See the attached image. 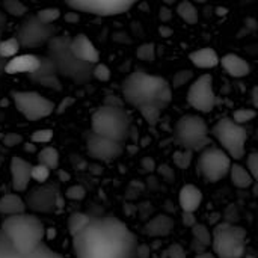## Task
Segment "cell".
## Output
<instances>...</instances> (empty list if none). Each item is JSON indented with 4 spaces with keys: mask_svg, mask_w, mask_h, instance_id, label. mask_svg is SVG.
<instances>
[{
    "mask_svg": "<svg viewBox=\"0 0 258 258\" xmlns=\"http://www.w3.org/2000/svg\"><path fill=\"white\" fill-rule=\"evenodd\" d=\"M76 258H139L135 233L116 218H92L73 236Z\"/></svg>",
    "mask_w": 258,
    "mask_h": 258,
    "instance_id": "1",
    "label": "cell"
},
{
    "mask_svg": "<svg viewBox=\"0 0 258 258\" xmlns=\"http://www.w3.org/2000/svg\"><path fill=\"white\" fill-rule=\"evenodd\" d=\"M122 97L136 109L145 104H160L166 107L172 100V86L160 76L136 70L122 82Z\"/></svg>",
    "mask_w": 258,
    "mask_h": 258,
    "instance_id": "2",
    "label": "cell"
},
{
    "mask_svg": "<svg viewBox=\"0 0 258 258\" xmlns=\"http://www.w3.org/2000/svg\"><path fill=\"white\" fill-rule=\"evenodd\" d=\"M47 56L56 65L59 76L73 80L76 85H86L92 79L94 65L79 59L73 53L68 36H53L48 42Z\"/></svg>",
    "mask_w": 258,
    "mask_h": 258,
    "instance_id": "3",
    "label": "cell"
},
{
    "mask_svg": "<svg viewBox=\"0 0 258 258\" xmlns=\"http://www.w3.org/2000/svg\"><path fill=\"white\" fill-rule=\"evenodd\" d=\"M0 230L11 240V243L24 254L35 251L42 243L45 233L42 222L35 215L27 213L8 216Z\"/></svg>",
    "mask_w": 258,
    "mask_h": 258,
    "instance_id": "4",
    "label": "cell"
},
{
    "mask_svg": "<svg viewBox=\"0 0 258 258\" xmlns=\"http://www.w3.org/2000/svg\"><path fill=\"white\" fill-rule=\"evenodd\" d=\"M132 128V118L122 106L104 104L98 107L91 116V132L122 142L128 138Z\"/></svg>",
    "mask_w": 258,
    "mask_h": 258,
    "instance_id": "5",
    "label": "cell"
},
{
    "mask_svg": "<svg viewBox=\"0 0 258 258\" xmlns=\"http://www.w3.org/2000/svg\"><path fill=\"white\" fill-rule=\"evenodd\" d=\"M212 248L216 258H245L246 231L228 222L219 224L212 233Z\"/></svg>",
    "mask_w": 258,
    "mask_h": 258,
    "instance_id": "6",
    "label": "cell"
},
{
    "mask_svg": "<svg viewBox=\"0 0 258 258\" xmlns=\"http://www.w3.org/2000/svg\"><path fill=\"white\" fill-rule=\"evenodd\" d=\"M213 138L221 148L234 160H240L246 154L248 132L243 125L237 124L233 118L219 119L212 128Z\"/></svg>",
    "mask_w": 258,
    "mask_h": 258,
    "instance_id": "7",
    "label": "cell"
},
{
    "mask_svg": "<svg viewBox=\"0 0 258 258\" xmlns=\"http://www.w3.org/2000/svg\"><path fill=\"white\" fill-rule=\"evenodd\" d=\"M175 139L181 148L201 153L210 145V130L201 116L184 115L175 124Z\"/></svg>",
    "mask_w": 258,
    "mask_h": 258,
    "instance_id": "8",
    "label": "cell"
},
{
    "mask_svg": "<svg viewBox=\"0 0 258 258\" xmlns=\"http://www.w3.org/2000/svg\"><path fill=\"white\" fill-rule=\"evenodd\" d=\"M233 159L221 148L209 145L200 153L198 169L204 180L209 183H218L230 174Z\"/></svg>",
    "mask_w": 258,
    "mask_h": 258,
    "instance_id": "9",
    "label": "cell"
},
{
    "mask_svg": "<svg viewBox=\"0 0 258 258\" xmlns=\"http://www.w3.org/2000/svg\"><path fill=\"white\" fill-rule=\"evenodd\" d=\"M12 101L17 110L29 121H39L54 112V103L33 91L12 92Z\"/></svg>",
    "mask_w": 258,
    "mask_h": 258,
    "instance_id": "10",
    "label": "cell"
},
{
    "mask_svg": "<svg viewBox=\"0 0 258 258\" xmlns=\"http://www.w3.org/2000/svg\"><path fill=\"white\" fill-rule=\"evenodd\" d=\"M24 201L32 212L38 213H53L56 209L63 207L65 204L56 183H42V186L32 189L26 195Z\"/></svg>",
    "mask_w": 258,
    "mask_h": 258,
    "instance_id": "11",
    "label": "cell"
},
{
    "mask_svg": "<svg viewBox=\"0 0 258 258\" xmlns=\"http://www.w3.org/2000/svg\"><path fill=\"white\" fill-rule=\"evenodd\" d=\"M187 103L201 113H209L216 106V95L213 89V77L203 74L192 82L187 91Z\"/></svg>",
    "mask_w": 258,
    "mask_h": 258,
    "instance_id": "12",
    "label": "cell"
},
{
    "mask_svg": "<svg viewBox=\"0 0 258 258\" xmlns=\"http://www.w3.org/2000/svg\"><path fill=\"white\" fill-rule=\"evenodd\" d=\"M53 36H54V27L51 24L42 23L36 15L26 18L17 33V39L20 41L21 47H29V48L48 44Z\"/></svg>",
    "mask_w": 258,
    "mask_h": 258,
    "instance_id": "13",
    "label": "cell"
},
{
    "mask_svg": "<svg viewBox=\"0 0 258 258\" xmlns=\"http://www.w3.org/2000/svg\"><path fill=\"white\" fill-rule=\"evenodd\" d=\"M138 0H65L74 11L100 17L118 15L128 11Z\"/></svg>",
    "mask_w": 258,
    "mask_h": 258,
    "instance_id": "14",
    "label": "cell"
},
{
    "mask_svg": "<svg viewBox=\"0 0 258 258\" xmlns=\"http://www.w3.org/2000/svg\"><path fill=\"white\" fill-rule=\"evenodd\" d=\"M86 148L92 159L100 160V162H112L122 154L124 145L122 142L89 132L86 135Z\"/></svg>",
    "mask_w": 258,
    "mask_h": 258,
    "instance_id": "15",
    "label": "cell"
},
{
    "mask_svg": "<svg viewBox=\"0 0 258 258\" xmlns=\"http://www.w3.org/2000/svg\"><path fill=\"white\" fill-rule=\"evenodd\" d=\"M29 77H30V80L39 83L41 86H45V88H50V89H54V91H59L62 88L60 80H59L57 68H56V65L53 63V60L48 56H41L38 68L33 70L29 74Z\"/></svg>",
    "mask_w": 258,
    "mask_h": 258,
    "instance_id": "16",
    "label": "cell"
},
{
    "mask_svg": "<svg viewBox=\"0 0 258 258\" xmlns=\"http://www.w3.org/2000/svg\"><path fill=\"white\" fill-rule=\"evenodd\" d=\"M0 258H63L60 254L54 252L53 249H50L47 245L41 243L35 251L24 254L20 252L12 243L11 240L3 234V231L0 230Z\"/></svg>",
    "mask_w": 258,
    "mask_h": 258,
    "instance_id": "17",
    "label": "cell"
},
{
    "mask_svg": "<svg viewBox=\"0 0 258 258\" xmlns=\"http://www.w3.org/2000/svg\"><path fill=\"white\" fill-rule=\"evenodd\" d=\"M70 47L79 59L91 65L100 62V53L86 35H76L74 38H70Z\"/></svg>",
    "mask_w": 258,
    "mask_h": 258,
    "instance_id": "18",
    "label": "cell"
},
{
    "mask_svg": "<svg viewBox=\"0 0 258 258\" xmlns=\"http://www.w3.org/2000/svg\"><path fill=\"white\" fill-rule=\"evenodd\" d=\"M11 175H12V187L17 192H24L29 187L32 180V165L21 159L12 157L11 160Z\"/></svg>",
    "mask_w": 258,
    "mask_h": 258,
    "instance_id": "19",
    "label": "cell"
},
{
    "mask_svg": "<svg viewBox=\"0 0 258 258\" xmlns=\"http://www.w3.org/2000/svg\"><path fill=\"white\" fill-rule=\"evenodd\" d=\"M39 60H41V56H36V54H20V56L17 54L6 60L5 73H8V74H20V73L30 74L33 70L38 68Z\"/></svg>",
    "mask_w": 258,
    "mask_h": 258,
    "instance_id": "20",
    "label": "cell"
},
{
    "mask_svg": "<svg viewBox=\"0 0 258 258\" xmlns=\"http://www.w3.org/2000/svg\"><path fill=\"white\" fill-rule=\"evenodd\" d=\"M224 68V71L234 77V79H242V77H246L249 73H251V67L249 63L239 54H234V53H228L225 56L221 57V62H219Z\"/></svg>",
    "mask_w": 258,
    "mask_h": 258,
    "instance_id": "21",
    "label": "cell"
},
{
    "mask_svg": "<svg viewBox=\"0 0 258 258\" xmlns=\"http://www.w3.org/2000/svg\"><path fill=\"white\" fill-rule=\"evenodd\" d=\"M178 203L183 212L195 213L203 203V192L194 184H184L178 194Z\"/></svg>",
    "mask_w": 258,
    "mask_h": 258,
    "instance_id": "22",
    "label": "cell"
},
{
    "mask_svg": "<svg viewBox=\"0 0 258 258\" xmlns=\"http://www.w3.org/2000/svg\"><path fill=\"white\" fill-rule=\"evenodd\" d=\"M189 60L197 67V68H203V70H209V68H215L216 65H219L221 57L218 56V53L210 48V47H203L198 48L195 51H192L189 54Z\"/></svg>",
    "mask_w": 258,
    "mask_h": 258,
    "instance_id": "23",
    "label": "cell"
},
{
    "mask_svg": "<svg viewBox=\"0 0 258 258\" xmlns=\"http://www.w3.org/2000/svg\"><path fill=\"white\" fill-rule=\"evenodd\" d=\"M172 228L174 221L166 215H159L145 225V233L151 237H165L172 231Z\"/></svg>",
    "mask_w": 258,
    "mask_h": 258,
    "instance_id": "24",
    "label": "cell"
},
{
    "mask_svg": "<svg viewBox=\"0 0 258 258\" xmlns=\"http://www.w3.org/2000/svg\"><path fill=\"white\" fill-rule=\"evenodd\" d=\"M26 201L15 195V194H6L0 198V213L6 216L21 215L26 213Z\"/></svg>",
    "mask_w": 258,
    "mask_h": 258,
    "instance_id": "25",
    "label": "cell"
},
{
    "mask_svg": "<svg viewBox=\"0 0 258 258\" xmlns=\"http://www.w3.org/2000/svg\"><path fill=\"white\" fill-rule=\"evenodd\" d=\"M228 175L231 178V183L237 189H248L254 183V178L249 174V171L245 166L239 165V163H233L231 165V169H230V174Z\"/></svg>",
    "mask_w": 258,
    "mask_h": 258,
    "instance_id": "26",
    "label": "cell"
},
{
    "mask_svg": "<svg viewBox=\"0 0 258 258\" xmlns=\"http://www.w3.org/2000/svg\"><path fill=\"white\" fill-rule=\"evenodd\" d=\"M177 14L187 24H195V23H198V18H200L197 6L190 0H181V2H178V5H177Z\"/></svg>",
    "mask_w": 258,
    "mask_h": 258,
    "instance_id": "27",
    "label": "cell"
},
{
    "mask_svg": "<svg viewBox=\"0 0 258 258\" xmlns=\"http://www.w3.org/2000/svg\"><path fill=\"white\" fill-rule=\"evenodd\" d=\"M38 163L47 166L48 169H57L59 166V153L53 147H45L38 153Z\"/></svg>",
    "mask_w": 258,
    "mask_h": 258,
    "instance_id": "28",
    "label": "cell"
},
{
    "mask_svg": "<svg viewBox=\"0 0 258 258\" xmlns=\"http://www.w3.org/2000/svg\"><path fill=\"white\" fill-rule=\"evenodd\" d=\"M163 106L160 104H145L142 107H139L138 110L141 112L142 118L150 124V125H156L162 116V112H163Z\"/></svg>",
    "mask_w": 258,
    "mask_h": 258,
    "instance_id": "29",
    "label": "cell"
},
{
    "mask_svg": "<svg viewBox=\"0 0 258 258\" xmlns=\"http://www.w3.org/2000/svg\"><path fill=\"white\" fill-rule=\"evenodd\" d=\"M91 216L85 215V213H73L70 218H68V231L71 236L77 234L79 231H82L89 222H91Z\"/></svg>",
    "mask_w": 258,
    "mask_h": 258,
    "instance_id": "30",
    "label": "cell"
},
{
    "mask_svg": "<svg viewBox=\"0 0 258 258\" xmlns=\"http://www.w3.org/2000/svg\"><path fill=\"white\" fill-rule=\"evenodd\" d=\"M20 47H21V44L17 39V36L15 38H8V39H5V41L0 42V56L8 60V59L17 56Z\"/></svg>",
    "mask_w": 258,
    "mask_h": 258,
    "instance_id": "31",
    "label": "cell"
},
{
    "mask_svg": "<svg viewBox=\"0 0 258 258\" xmlns=\"http://www.w3.org/2000/svg\"><path fill=\"white\" fill-rule=\"evenodd\" d=\"M192 160H194V151H190V150L181 148L172 154V162L178 169H187L190 166Z\"/></svg>",
    "mask_w": 258,
    "mask_h": 258,
    "instance_id": "32",
    "label": "cell"
},
{
    "mask_svg": "<svg viewBox=\"0 0 258 258\" xmlns=\"http://www.w3.org/2000/svg\"><path fill=\"white\" fill-rule=\"evenodd\" d=\"M192 236H194V240L203 243L204 246H212V233L209 231V228L204 225V224H195L192 227Z\"/></svg>",
    "mask_w": 258,
    "mask_h": 258,
    "instance_id": "33",
    "label": "cell"
},
{
    "mask_svg": "<svg viewBox=\"0 0 258 258\" xmlns=\"http://www.w3.org/2000/svg\"><path fill=\"white\" fill-rule=\"evenodd\" d=\"M255 116H257V112H255V109L242 107V109H237V110H234L231 118H233V119H234L237 124L243 125V124H248V122H251V121H252Z\"/></svg>",
    "mask_w": 258,
    "mask_h": 258,
    "instance_id": "34",
    "label": "cell"
},
{
    "mask_svg": "<svg viewBox=\"0 0 258 258\" xmlns=\"http://www.w3.org/2000/svg\"><path fill=\"white\" fill-rule=\"evenodd\" d=\"M136 56H138L141 60L153 62V60H154V57H156V45H154L153 42L142 44V45L136 50Z\"/></svg>",
    "mask_w": 258,
    "mask_h": 258,
    "instance_id": "35",
    "label": "cell"
},
{
    "mask_svg": "<svg viewBox=\"0 0 258 258\" xmlns=\"http://www.w3.org/2000/svg\"><path fill=\"white\" fill-rule=\"evenodd\" d=\"M192 77H194V73L190 70H181V71L175 73V76L172 79V83H171L172 89H178V88L187 85L192 80Z\"/></svg>",
    "mask_w": 258,
    "mask_h": 258,
    "instance_id": "36",
    "label": "cell"
},
{
    "mask_svg": "<svg viewBox=\"0 0 258 258\" xmlns=\"http://www.w3.org/2000/svg\"><path fill=\"white\" fill-rule=\"evenodd\" d=\"M36 17H38L42 23H45V24H53V23L60 17V11L56 9V8H47V9H41V11L36 14Z\"/></svg>",
    "mask_w": 258,
    "mask_h": 258,
    "instance_id": "37",
    "label": "cell"
},
{
    "mask_svg": "<svg viewBox=\"0 0 258 258\" xmlns=\"http://www.w3.org/2000/svg\"><path fill=\"white\" fill-rule=\"evenodd\" d=\"M50 171L51 169H48L47 166H44V165H41V163H38V165H35V166H32V178L35 180V181H38V183H45L47 180H48V177H50Z\"/></svg>",
    "mask_w": 258,
    "mask_h": 258,
    "instance_id": "38",
    "label": "cell"
},
{
    "mask_svg": "<svg viewBox=\"0 0 258 258\" xmlns=\"http://www.w3.org/2000/svg\"><path fill=\"white\" fill-rule=\"evenodd\" d=\"M110 70H109V67L107 65H104V63H95L94 65V70H92V77H95L97 80H100V82H107L109 79H110Z\"/></svg>",
    "mask_w": 258,
    "mask_h": 258,
    "instance_id": "39",
    "label": "cell"
},
{
    "mask_svg": "<svg viewBox=\"0 0 258 258\" xmlns=\"http://www.w3.org/2000/svg\"><path fill=\"white\" fill-rule=\"evenodd\" d=\"M32 142L35 144H47L53 139V132L51 130H47V128H42V130H36L32 133L30 136Z\"/></svg>",
    "mask_w": 258,
    "mask_h": 258,
    "instance_id": "40",
    "label": "cell"
},
{
    "mask_svg": "<svg viewBox=\"0 0 258 258\" xmlns=\"http://www.w3.org/2000/svg\"><path fill=\"white\" fill-rule=\"evenodd\" d=\"M5 8L9 14L15 15V17H20V15H24L26 12V6L18 2V0H6L5 2Z\"/></svg>",
    "mask_w": 258,
    "mask_h": 258,
    "instance_id": "41",
    "label": "cell"
},
{
    "mask_svg": "<svg viewBox=\"0 0 258 258\" xmlns=\"http://www.w3.org/2000/svg\"><path fill=\"white\" fill-rule=\"evenodd\" d=\"M246 169L252 175L254 181L258 183V153H251L246 157Z\"/></svg>",
    "mask_w": 258,
    "mask_h": 258,
    "instance_id": "42",
    "label": "cell"
},
{
    "mask_svg": "<svg viewBox=\"0 0 258 258\" xmlns=\"http://www.w3.org/2000/svg\"><path fill=\"white\" fill-rule=\"evenodd\" d=\"M85 195H86V192H85V189H83L82 186H71V187L67 190V197H68L70 200L80 201V200H83Z\"/></svg>",
    "mask_w": 258,
    "mask_h": 258,
    "instance_id": "43",
    "label": "cell"
},
{
    "mask_svg": "<svg viewBox=\"0 0 258 258\" xmlns=\"http://www.w3.org/2000/svg\"><path fill=\"white\" fill-rule=\"evenodd\" d=\"M168 258H186V251L181 245L174 243L168 248Z\"/></svg>",
    "mask_w": 258,
    "mask_h": 258,
    "instance_id": "44",
    "label": "cell"
},
{
    "mask_svg": "<svg viewBox=\"0 0 258 258\" xmlns=\"http://www.w3.org/2000/svg\"><path fill=\"white\" fill-rule=\"evenodd\" d=\"M23 142V138L17 133H9L6 136H3V144L6 147H15V145H20Z\"/></svg>",
    "mask_w": 258,
    "mask_h": 258,
    "instance_id": "45",
    "label": "cell"
},
{
    "mask_svg": "<svg viewBox=\"0 0 258 258\" xmlns=\"http://www.w3.org/2000/svg\"><path fill=\"white\" fill-rule=\"evenodd\" d=\"M183 222L186 227H194L197 224V219H195V213H189V212H183Z\"/></svg>",
    "mask_w": 258,
    "mask_h": 258,
    "instance_id": "46",
    "label": "cell"
},
{
    "mask_svg": "<svg viewBox=\"0 0 258 258\" xmlns=\"http://www.w3.org/2000/svg\"><path fill=\"white\" fill-rule=\"evenodd\" d=\"M192 248H194V251H195L197 254H203V252H206V249H207V246H204L203 243H200V242H197V240H192Z\"/></svg>",
    "mask_w": 258,
    "mask_h": 258,
    "instance_id": "47",
    "label": "cell"
},
{
    "mask_svg": "<svg viewBox=\"0 0 258 258\" xmlns=\"http://www.w3.org/2000/svg\"><path fill=\"white\" fill-rule=\"evenodd\" d=\"M106 104H109V106H122V101L119 98H116V95H109V98L106 100Z\"/></svg>",
    "mask_w": 258,
    "mask_h": 258,
    "instance_id": "48",
    "label": "cell"
},
{
    "mask_svg": "<svg viewBox=\"0 0 258 258\" xmlns=\"http://www.w3.org/2000/svg\"><path fill=\"white\" fill-rule=\"evenodd\" d=\"M171 17H172V14H171V11H169L168 8H162V9H160V18H162V20L168 21Z\"/></svg>",
    "mask_w": 258,
    "mask_h": 258,
    "instance_id": "49",
    "label": "cell"
},
{
    "mask_svg": "<svg viewBox=\"0 0 258 258\" xmlns=\"http://www.w3.org/2000/svg\"><path fill=\"white\" fill-rule=\"evenodd\" d=\"M252 104L255 109H258V86L252 89Z\"/></svg>",
    "mask_w": 258,
    "mask_h": 258,
    "instance_id": "50",
    "label": "cell"
},
{
    "mask_svg": "<svg viewBox=\"0 0 258 258\" xmlns=\"http://www.w3.org/2000/svg\"><path fill=\"white\" fill-rule=\"evenodd\" d=\"M195 258H216V255L215 254H210V252H203V254H197V257Z\"/></svg>",
    "mask_w": 258,
    "mask_h": 258,
    "instance_id": "51",
    "label": "cell"
},
{
    "mask_svg": "<svg viewBox=\"0 0 258 258\" xmlns=\"http://www.w3.org/2000/svg\"><path fill=\"white\" fill-rule=\"evenodd\" d=\"M5 67H6V59H3V57L0 56V74L5 71Z\"/></svg>",
    "mask_w": 258,
    "mask_h": 258,
    "instance_id": "52",
    "label": "cell"
},
{
    "mask_svg": "<svg viewBox=\"0 0 258 258\" xmlns=\"http://www.w3.org/2000/svg\"><path fill=\"white\" fill-rule=\"evenodd\" d=\"M166 6H171V5H175V3H178L180 0H162Z\"/></svg>",
    "mask_w": 258,
    "mask_h": 258,
    "instance_id": "53",
    "label": "cell"
},
{
    "mask_svg": "<svg viewBox=\"0 0 258 258\" xmlns=\"http://www.w3.org/2000/svg\"><path fill=\"white\" fill-rule=\"evenodd\" d=\"M26 150H27L29 153H33V151H35V147H33L32 144H27V145H26Z\"/></svg>",
    "mask_w": 258,
    "mask_h": 258,
    "instance_id": "54",
    "label": "cell"
},
{
    "mask_svg": "<svg viewBox=\"0 0 258 258\" xmlns=\"http://www.w3.org/2000/svg\"><path fill=\"white\" fill-rule=\"evenodd\" d=\"M194 2H197V3H206L207 0H194Z\"/></svg>",
    "mask_w": 258,
    "mask_h": 258,
    "instance_id": "55",
    "label": "cell"
},
{
    "mask_svg": "<svg viewBox=\"0 0 258 258\" xmlns=\"http://www.w3.org/2000/svg\"><path fill=\"white\" fill-rule=\"evenodd\" d=\"M0 166H2V160H0Z\"/></svg>",
    "mask_w": 258,
    "mask_h": 258,
    "instance_id": "56",
    "label": "cell"
},
{
    "mask_svg": "<svg viewBox=\"0 0 258 258\" xmlns=\"http://www.w3.org/2000/svg\"><path fill=\"white\" fill-rule=\"evenodd\" d=\"M0 138H2V133H0Z\"/></svg>",
    "mask_w": 258,
    "mask_h": 258,
    "instance_id": "57",
    "label": "cell"
}]
</instances>
